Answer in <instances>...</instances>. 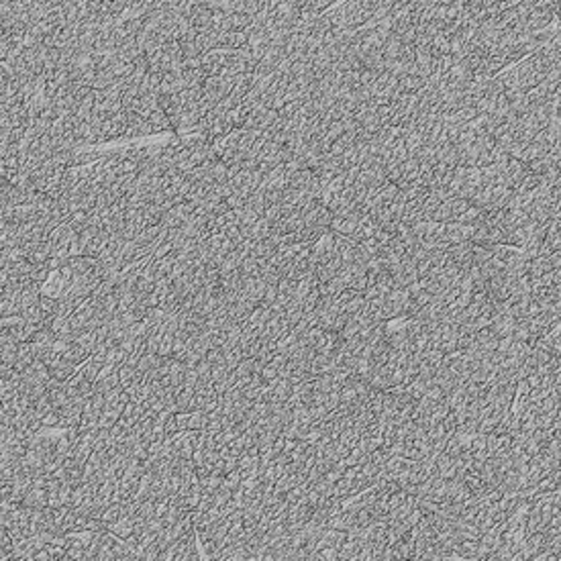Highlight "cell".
Instances as JSON below:
<instances>
[{"instance_id": "obj_5", "label": "cell", "mask_w": 561, "mask_h": 561, "mask_svg": "<svg viewBox=\"0 0 561 561\" xmlns=\"http://www.w3.org/2000/svg\"><path fill=\"white\" fill-rule=\"evenodd\" d=\"M290 331H292V325L288 323L286 315L284 313H274L272 318L267 320V325L262 329L260 337H262L263 341L276 343V341H280L282 337H286Z\"/></svg>"}, {"instance_id": "obj_13", "label": "cell", "mask_w": 561, "mask_h": 561, "mask_svg": "<svg viewBox=\"0 0 561 561\" xmlns=\"http://www.w3.org/2000/svg\"><path fill=\"white\" fill-rule=\"evenodd\" d=\"M272 311L270 308H265V306H258L251 315H249V318H247L245 323H243V327L245 329H249V331H253V333H262V329L267 325V320L272 318Z\"/></svg>"}, {"instance_id": "obj_3", "label": "cell", "mask_w": 561, "mask_h": 561, "mask_svg": "<svg viewBox=\"0 0 561 561\" xmlns=\"http://www.w3.org/2000/svg\"><path fill=\"white\" fill-rule=\"evenodd\" d=\"M278 119H280V112L274 110V108H267V106H258L253 108L251 117L247 119V123L243 129H249V131H262V133H270L276 125H278Z\"/></svg>"}, {"instance_id": "obj_14", "label": "cell", "mask_w": 561, "mask_h": 561, "mask_svg": "<svg viewBox=\"0 0 561 561\" xmlns=\"http://www.w3.org/2000/svg\"><path fill=\"white\" fill-rule=\"evenodd\" d=\"M106 531L115 533V535L121 537V539H127V537L135 535V516H133V514H125V516H121L119 521L106 525Z\"/></svg>"}, {"instance_id": "obj_10", "label": "cell", "mask_w": 561, "mask_h": 561, "mask_svg": "<svg viewBox=\"0 0 561 561\" xmlns=\"http://www.w3.org/2000/svg\"><path fill=\"white\" fill-rule=\"evenodd\" d=\"M237 472L243 480L258 475V472H260V449H251V451L241 453L239 463H237Z\"/></svg>"}, {"instance_id": "obj_2", "label": "cell", "mask_w": 561, "mask_h": 561, "mask_svg": "<svg viewBox=\"0 0 561 561\" xmlns=\"http://www.w3.org/2000/svg\"><path fill=\"white\" fill-rule=\"evenodd\" d=\"M43 362L47 364V368L52 371V376L53 378H57V380H68L70 376H74V371L78 369V364L71 362L70 357L64 353L62 345H59V341H55L52 353H50Z\"/></svg>"}, {"instance_id": "obj_4", "label": "cell", "mask_w": 561, "mask_h": 561, "mask_svg": "<svg viewBox=\"0 0 561 561\" xmlns=\"http://www.w3.org/2000/svg\"><path fill=\"white\" fill-rule=\"evenodd\" d=\"M52 380V371L47 368V364L43 359H35L27 369H23V382H21V390L33 386H47ZM18 390V392H21Z\"/></svg>"}, {"instance_id": "obj_6", "label": "cell", "mask_w": 561, "mask_h": 561, "mask_svg": "<svg viewBox=\"0 0 561 561\" xmlns=\"http://www.w3.org/2000/svg\"><path fill=\"white\" fill-rule=\"evenodd\" d=\"M200 431H178L172 435V449H174V457L178 459H192L194 456V441L198 437Z\"/></svg>"}, {"instance_id": "obj_20", "label": "cell", "mask_w": 561, "mask_h": 561, "mask_svg": "<svg viewBox=\"0 0 561 561\" xmlns=\"http://www.w3.org/2000/svg\"><path fill=\"white\" fill-rule=\"evenodd\" d=\"M161 331H163V335H161V343H159V355H161V357H172V353H174L175 333L174 331L163 329V327H161Z\"/></svg>"}, {"instance_id": "obj_8", "label": "cell", "mask_w": 561, "mask_h": 561, "mask_svg": "<svg viewBox=\"0 0 561 561\" xmlns=\"http://www.w3.org/2000/svg\"><path fill=\"white\" fill-rule=\"evenodd\" d=\"M82 410L84 404L70 400L66 406L59 408V429H78L82 422Z\"/></svg>"}, {"instance_id": "obj_12", "label": "cell", "mask_w": 561, "mask_h": 561, "mask_svg": "<svg viewBox=\"0 0 561 561\" xmlns=\"http://www.w3.org/2000/svg\"><path fill=\"white\" fill-rule=\"evenodd\" d=\"M21 504H25L29 509H45V507H50L47 488H43V486H31V490L27 492V496L23 498Z\"/></svg>"}, {"instance_id": "obj_17", "label": "cell", "mask_w": 561, "mask_h": 561, "mask_svg": "<svg viewBox=\"0 0 561 561\" xmlns=\"http://www.w3.org/2000/svg\"><path fill=\"white\" fill-rule=\"evenodd\" d=\"M194 398H196V390L194 388L184 386L178 394H175V406H178V412H188L194 410Z\"/></svg>"}, {"instance_id": "obj_19", "label": "cell", "mask_w": 561, "mask_h": 561, "mask_svg": "<svg viewBox=\"0 0 561 561\" xmlns=\"http://www.w3.org/2000/svg\"><path fill=\"white\" fill-rule=\"evenodd\" d=\"M21 316L27 320V323H31V325H43L50 316L45 315V311L41 308V304H37V306H29V308H23L21 311Z\"/></svg>"}, {"instance_id": "obj_1", "label": "cell", "mask_w": 561, "mask_h": 561, "mask_svg": "<svg viewBox=\"0 0 561 561\" xmlns=\"http://www.w3.org/2000/svg\"><path fill=\"white\" fill-rule=\"evenodd\" d=\"M237 76L235 74H216V76H209L204 80L202 92H204V103L209 105V108H214V106L221 105L227 98L233 86H235Z\"/></svg>"}, {"instance_id": "obj_7", "label": "cell", "mask_w": 561, "mask_h": 561, "mask_svg": "<svg viewBox=\"0 0 561 561\" xmlns=\"http://www.w3.org/2000/svg\"><path fill=\"white\" fill-rule=\"evenodd\" d=\"M94 392H100V394H106L110 390L121 386V376H119V368L117 366H105L100 369L98 378L94 380Z\"/></svg>"}, {"instance_id": "obj_15", "label": "cell", "mask_w": 561, "mask_h": 561, "mask_svg": "<svg viewBox=\"0 0 561 561\" xmlns=\"http://www.w3.org/2000/svg\"><path fill=\"white\" fill-rule=\"evenodd\" d=\"M35 359L37 355H35V349H33V343H31V341H23V343L18 345L17 359H15V369L23 371V369L29 368Z\"/></svg>"}, {"instance_id": "obj_9", "label": "cell", "mask_w": 561, "mask_h": 561, "mask_svg": "<svg viewBox=\"0 0 561 561\" xmlns=\"http://www.w3.org/2000/svg\"><path fill=\"white\" fill-rule=\"evenodd\" d=\"M219 406V392L214 386L196 388V398H194V410H204L212 412Z\"/></svg>"}, {"instance_id": "obj_16", "label": "cell", "mask_w": 561, "mask_h": 561, "mask_svg": "<svg viewBox=\"0 0 561 561\" xmlns=\"http://www.w3.org/2000/svg\"><path fill=\"white\" fill-rule=\"evenodd\" d=\"M105 368V364L103 362H98V359H94L92 355L88 357V359H84L80 366H78V371L86 378L88 382H92L94 384V380L98 378V374H100V369Z\"/></svg>"}, {"instance_id": "obj_18", "label": "cell", "mask_w": 561, "mask_h": 561, "mask_svg": "<svg viewBox=\"0 0 561 561\" xmlns=\"http://www.w3.org/2000/svg\"><path fill=\"white\" fill-rule=\"evenodd\" d=\"M225 475H221L219 472H211V474L200 475V486H202V494H214L219 490V486L223 484Z\"/></svg>"}, {"instance_id": "obj_11", "label": "cell", "mask_w": 561, "mask_h": 561, "mask_svg": "<svg viewBox=\"0 0 561 561\" xmlns=\"http://www.w3.org/2000/svg\"><path fill=\"white\" fill-rule=\"evenodd\" d=\"M263 378L265 380H278V378H288L290 376V362L286 355L278 353L265 368H263Z\"/></svg>"}]
</instances>
